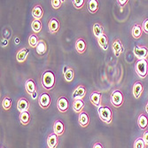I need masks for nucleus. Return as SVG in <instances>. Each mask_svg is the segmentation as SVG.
<instances>
[{
	"label": "nucleus",
	"mask_w": 148,
	"mask_h": 148,
	"mask_svg": "<svg viewBox=\"0 0 148 148\" xmlns=\"http://www.w3.org/2000/svg\"><path fill=\"white\" fill-rule=\"evenodd\" d=\"M29 53V49L27 47L21 48L16 53V60H17V62H19V63L25 62L26 60L28 59Z\"/></svg>",
	"instance_id": "dca6fc26"
},
{
	"label": "nucleus",
	"mask_w": 148,
	"mask_h": 148,
	"mask_svg": "<svg viewBox=\"0 0 148 148\" xmlns=\"http://www.w3.org/2000/svg\"><path fill=\"white\" fill-rule=\"evenodd\" d=\"M46 143H47L48 148H57L59 145V137L54 132H51L47 137Z\"/></svg>",
	"instance_id": "2eb2a0df"
},
{
	"label": "nucleus",
	"mask_w": 148,
	"mask_h": 148,
	"mask_svg": "<svg viewBox=\"0 0 148 148\" xmlns=\"http://www.w3.org/2000/svg\"><path fill=\"white\" fill-rule=\"evenodd\" d=\"M112 50L114 51V54L117 58H119L121 56V54L123 52L124 47H123L122 42H121V40L119 38H116L115 40H114V42L112 44Z\"/></svg>",
	"instance_id": "9b49d317"
},
{
	"label": "nucleus",
	"mask_w": 148,
	"mask_h": 148,
	"mask_svg": "<svg viewBox=\"0 0 148 148\" xmlns=\"http://www.w3.org/2000/svg\"><path fill=\"white\" fill-rule=\"evenodd\" d=\"M97 41L99 43V45L100 46V48L104 51H106L108 49V37L106 34H103L102 36H100L98 39Z\"/></svg>",
	"instance_id": "a878e982"
},
{
	"label": "nucleus",
	"mask_w": 148,
	"mask_h": 148,
	"mask_svg": "<svg viewBox=\"0 0 148 148\" xmlns=\"http://www.w3.org/2000/svg\"><path fill=\"white\" fill-rule=\"evenodd\" d=\"M117 4L122 7V8H123L127 4H128V2H129V0H117Z\"/></svg>",
	"instance_id": "4c0bfd02"
},
{
	"label": "nucleus",
	"mask_w": 148,
	"mask_h": 148,
	"mask_svg": "<svg viewBox=\"0 0 148 148\" xmlns=\"http://www.w3.org/2000/svg\"><path fill=\"white\" fill-rule=\"evenodd\" d=\"M20 122L22 125H28L30 122V114L29 112H23L20 114Z\"/></svg>",
	"instance_id": "c756f323"
},
{
	"label": "nucleus",
	"mask_w": 148,
	"mask_h": 148,
	"mask_svg": "<svg viewBox=\"0 0 148 148\" xmlns=\"http://www.w3.org/2000/svg\"><path fill=\"white\" fill-rule=\"evenodd\" d=\"M42 28H43V26H42L41 21H39V20H33L32 21L31 29H32V30H33V32L35 34H38V33L41 32Z\"/></svg>",
	"instance_id": "bb28decb"
},
{
	"label": "nucleus",
	"mask_w": 148,
	"mask_h": 148,
	"mask_svg": "<svg viewBox=\"0 0 148 148\" xmlns=\"http://www.w3.org/2000/svg\"><path fill=\"white\" fill-rule=\"evenodd\" d=\"M145 113L148 114V100H147V103H146V105L145 106Z\"/></svg>",
	"instance_id": "ea45409f"
},
{
	"label": "nucleus",
	"mask_w": 148,
	"mask_h": 148,
	"mask_svg": "<svg viewBox=\"0 0 148 148\" xmlns=\"http://www.w3.org/2000/svg\"><path fill=\"white\" fill-rule=\"evenodd\" d=\"M60 28V21L57 18H51L48 23V29L51 34H56Z\"/></svg>",
	"instance_id": "4468645a"
},
{
	"label": "nucleus",
	"mask_w": 148,
	"mask_h": 148,
	"mask_svg": "<svg viewBox=\"0 0 148 148\" xmlns=\"http://www.w3.org/2000/svg\"><path fill=\"white\" fill-rule=\"evenodd\" d=\"M92 148H104V146L100 142H96V143H94Z\"/></svg>",
	"instance_id": "58836bf2"
},
{
	"label": "nucleus",
	"mask_w": 148,
	"mask_h": 148,
	"mask_svg": "<svg viewBox=\"0 0 148 148\" xmlns=\"http://www.w3.org/2000/svg\"><path fill=\"white\" fill-rule=\"evenodd\" d=\"M63 76H64V79L66 82H68V83L72 82L75 78V70L72 68H69V66L68 70L63 73Z\"/></svg>",
	"instance_id": "c85d7f7f"
},
{
	"label": "nucleus",
	"mask_w": 148,
	"mask_h": 148,
	"mask_svg": "<svg viewBox=\"0 0 148 148\" xmlns=\"http://www.w3.org/2000/svg\"><path fill=\"white\" fill-rule=\"evenodd\" d=\"M143 91H144V85H143L142 82L137 81V82L134 83V84L132 86V94H133L134 98L136 99H140Z\"/></svg>",
	"instance_id": "f8f14e48"
},
{
	"label": "nucleus",
	"mask_w": 148,
	"mask_h": 148,
	"mask_svg": "<svg viewBox=\"0 0 148 148\" xmlns=\"http://www.w3.org/2000/svg\"><path fill=\"white\" fill-rule=\"evenodd\" d=\"M2 107L5 111H8L12 107V99L10 96H5L2 99Z\"/></svg>",
	"instance_id": "2f4dec72"
},
{
	"label": "nucleus",
	"mask_w": 148,
	"mask_h": 148,
	"mask_svg": "<svg viewBox=\"0 0 148 148\" xmlns=\"http://www.w3.org/2000/svg\"><path fill=\"white\" fill-rule=\"evenodd\" d=\"M1 148H2V147H1Z\"/></svg>",
	"instance_id": "a19ab883"
},
{
	"label": "nucleus",
	"mask_w": 148,
	"mask_h": 148,
	"mask_svg": "<svg viewBox=\"0 0 148 148\" xmlns=\"http://www.w3.org/2000/svg\"><path fill=\"white\" fill-rule=\"evenodd\" d=\"M110 102L114 107H115V108H120L124 103V96L122 90L119 89L114 90L110 95Z\"/></svg>",
	"instance_id": "20e7f679"
},
{
	"label": "nucleus",
	"mask_w": 148,
	"mask_h": 148,
	"mask_svg": "<svg viewBox=\"0 0 148 148\" xmlns=\"http://www.w3.org/2000/svg\"><path fill=\"white\" fill-rule=\"evenodd\" d=\"M56 77L54 72L51 70H45L41 76V85L45 90H51L55 86Z\"/></svg>",
	"instance_id": "f257e3e1"
},
{
	"label": "nucleus",
	"mask_w": 148,
	"mask_h": 148,
	"mask_svg": "<svg viewBox=\"0 0 148 148\" xmlns=\"http://www.w3.org/2000/svg\"><path fill=\"white\" fill-rule=\"evenodd\" d=\"M31 13H32V16H33L34 20H39V21H41V19L44 16V9H43L42 5H40V4L36 5L33 7Z\"/></svg>",
	"instance_id": "6ab92c4d"
},
{
	"label": "nucleus",
	"mask_w": 148,
	"mask_h": 148,
	"mask_svg": "<svg viewBox=\"0 0 148 148\" xmlns=\"http://www.w3.org/2000/svg\"><path fill=\"white\" fill-rule=\"evenodd\" d=\"M135 72L140 79L146 78L148 75L147 60H137L135 62Z\"/></svg>",
	"instance_id": "f03ea898"
},
{
	"label": "nucleus",
	"mask_w": 148,
	"mask_h": 148,
	"mask_svg": "<svg viewBox=\"0 0 148 148\" xmlns=\"http://www.w3.org/2000/svg\"><path fill=\"white\" fill-rule=\"evenodd\" d=\"M142 28H143V31L145 34H148V18L145 19L142 24Z\"/></svg>",
	"instance_id": "c9c22d12"
},
{
	"label": "nucleus",
	"mask_w": 148,
	"mask_h": 148,
	"mask_svg": "<svg viewBox=\"0 0 148 148\" xmlns=\"http://www.w3.org/2000/svg\"><path fill=\"white\" fill-rule=\"evenodd\" d=\"M99 117L103 123L106 124H110L113 121V111L107 106H101L98 108Z\"/></svg>",
	"instance_id": "7ed1b4c3"
},
{
	"label": "nucleus",
	"mask_w": 148,
	"mask_h": 148,
	"mask_svg": "<svg viewBox=\"0 0 148 148\" xmlns=\"http://www.w3.org/2000/svg\"><path fill=\"white\" fill-rule=\"evenodd\" d=\"M53 132H54L58 137L62 136L65 132V125L60 120H56L53 123Z\"/></svg>",
	"instance_id": "a211bd4d"
},
{
	"label": "nucleus",
	"mask_w": 148,
	"mask_h": 148,
	"mask_svg": "<svg viewBox=\"0 0 148 148\" xmlns=\"http://www.w3.org/2000/svg\"><path fill=\"white\" fill-rule=\"evenodd\" d=\"M38 104L42 107L43 109H48L51 104V99L49 93L47 92H42L38 97Z\"/></svg>",
	"instance_id": "423d86ee"
},
{
	"label": "nucleus",
	"mask_w": 148,
	"mask_h": 148,
	"mask_svg": "<svg viewBox=\"0 0 148 148\" xmlns=\"http://www.w3.org/2000/svg\"><path fill=\"white\" fill-rule=\"evenodd\" d=\"M25 90L31 96L33 95L34 93L36 92V83H35V81L33 79L29 78L28 80H26V82H25Z\"/></svg>",
	"instance_id": "aec40b11"
},
{
	"label": "nucleus",
	"mask_w": 148,
	"mask_h": 148,
	"mask_svg": "<svg viewBox=\"0 0 148 148\" xmlns=\"http://www.w3.org/2000/svg\"><path fill=\"white\" fill-rule=\"evenodd\" d=\"M75 50L78 53H80V54H84L87 50V44H86L85 39L83 37L78 38L75 41Z\"/></svg>",
	"instance_id": "ddd939ff"
},
{
	"label": "nucleus",
	"mask_w": 148,
	"mask_h": 148,
	"mask_svg": "<svg viewBox=\"0 0 148 148\" xmlns=\"http://www.w3.org/2000/svg\"><path fill=\"white\" fill-rule=\"evenodd\" d=\"M133 53L138 60H146L148 57V48L145 45H135Z\"/></svg>",
	"instance_id": "39448f33"
},
{
	"label": "nucleus",
	"mask_w": 148,
	"mask_h": 148,
	"mask_svg": "<svg viewBox=\"0 0 148 148\" xmlns=\"http://www.w3.org/2000/svg\"><path fill=\"white\" fill-rule=\"evenodd\" d=\"M143 28H142V25L140 24H135L132 27V29H131V36L133 38L135 39H139L142 35H143Z\"/></svg>",
	"instance_id": "b1692460"
},
{
	"label": "nucleus",
	"mask_w": 148,
	"mask_h": 148,
	"mask_svg": "<svg viewBox=\"0 0 148 148\" xmlns=\"http://www.w3.org/2000/svg\"><path fill=\"white\" fill-rule=\"evenodd\" d=\"M137 123L138 125V128L141 130H145L148 127V117L145 114L140 113L139 115L138 116Z\"/></svg>",
	"instance_id": "f3484780"
},
{
	"label": "nucleus",
	"mask_w": 148,
	"mask_h": 148,
	"mask_svg": "<svg viewBox=\"0 0 148 148\" xmlns=\"http://www.w3.org/2000/svg\"><path fill=\"white\" fill-rule=\"evenodd\" d=\"M92 31H93L94 36H95L97 39L100 36L105 34V32H104V27L100 23H99V22H96V23L93 24V26H92Z\"/></svg>",
	"instance_id": "393cba45"
},
{
	"label": "nucleus",
	"mask_w": 148,
	"mask_h": 148,
	"mask_svg": "<svg viewBox=\"0 0 148 148\" xmlns=\"http://www.w3.org/2000/svg\"><path fill=\"white\" fill-rule=\"evenodd\" d=\"M142 138L145 142V144L146 145V146L148 145V130H145L144 131V134H143V136H142Z\"/></svg>",
	"instance_id": "e433bc0d"
},
{
	"label": "nucleus",
	"mask_w": 148,
	"mask_h": 148,
	"mask_svg": "<svg viewBox=\"0 0 148 148\" xmlns=\"http://www.w3.org/2000/svg\"><path fill=\"white\" fill-rule=\"evenodd\" d=\"M86 94H87V90H86L85 86L83 84H80L77 87H75V89L74 90L72 97H73L74 100L84 99V98L86 96Z\"/></svg>",
	"instance_id": "6e6552de"
},
{
	"label": "nucleus",
	"mask_w": 148,
	"mask_h": 148,
	"mask_svg": "<svg viewBox=\"0 0 148 148\" xmlns=\"http://www.w3.org/2000/svg\"><path fill=\"white\" fill-rule=\"evenodd\" d=\"M62 2H63L62 0H52V1H51V7L53 9L57 10V9H59L61 6Z\"/></svg>",
	"instance_id": "f704fd0d"
},
{
	"label": "nucleus",
	"mask_w": 148,
	"mask_h": 148,
	"mask_svg": "<svg viewBox=\"0 0 148 148\" xmlns=\"http://www.w3.org/2000/svg\"><path fill=\"white\" fill-rule=\"evenodd\" d=\"M29 99L25 98V97H21L18 99V102H17V109L18 111L21 113H23V112H29Z\"/></svg>",
	"instance_id": "1a4fd4ad"
},
{
	"label": "nucleus",
	"mask_w": 148,
	"mask_h": 148,
	"mask_svg": "<svg viewBox=\"0 0 148 148\" xmlns=\"http://www.w3.org/2000/svg\"><path fill=\"white\" fill-rule=\"evenodd\" d=\"M99 2L97 0H90L88 2V10L90 13L94 14L99 11Z\"/></svg>",
	"instance_id": "cd10ccee"
},
{
	"label": "nucleus",
	"mask_w": 148,
	"mask_h": 148,
	"mask_svg": "<svg viewBox=\"0 0 148 148\" xmlns=\"http://www.w3.org/2000/svg\"><path fill=\"white\" fill-rule=\"evenodd\" d=\"M133 148H146V145L145 144L142 137L138 138L133 144Z\"/></svg>",
	"instance_id": "473e14b6"
},
{
	"label": "nucleus",
	"mask_w": 148,
	"mask_h": 148,
	"mask_svg": "<svg viewBox=\"0 0 148 148\" xmlns=\"http://www.w3.org/2000/svg\"><path fill=\"white\" fill-rule=\"evenodd\" d=\"M78 123L80 126L82 128H86L90 124V117L87 112H82L79 114V118H78Z\"/></svg>",
	"instance_id": "412c9836"
},
{
	"label": "nucleus",
	"mask_w": 148,
	"mask_h": 148,
	"mask_svg": "<svg viewBox=\"0 0 148 148\" xmlns=\"http://www.w3.org/2000/svg\"><path fill=\"white\" fill-rule=\"evenodd\" d=\"M85 0H74L73 1V5L75 9H82L84 6Z\"/></svg>",
	"instance_id": "72a5a7b5"
},
{
	"label": "nucleus",
	"mask_w": 148,
	"mask_h": 148,
	"mask_svg": "<svg viewBox=\"0 0 148 148\" xmlns=\"http://www.w3.org/2000/svg\"><path fill=\"white\" fill-rule=\"evenodd\" d=\"M36 51L39 56H43L47 52V44L45 40H43V39L39 40L38 45L36 48Z\"/></svg>",
	"instance_id": "5701e85b"
},
{
	"label": "nucleus",
	"mask_w": 148,
	"mask_h": 148,
	"mask_svg": "<svg viewBox=\"0 0 148 148\" xmlns=\"http://www.w3.org/2000/svg\"><path fill=\"white\" fill-rule=\"evenodd\" d=\"M69 100L66 97L61 96L57 100V108L60 113H66L68 112L69 110Z\"/></svg>",
	"instance_id": "9d476101"
},
{
	"label": "nucleus",
	"mask_w": 148,
	"mask_h": 148,
	"mask_svg": "<svg viewBox=\"0 0 148 148\" xmlns=\"http://www.w3.org/2000/svg\"><path fill=\"white\" fill-rule=\"evenodd\" d=\"M39 42V38L38 36L35 33L30 34V36H29V45L31 48H36L37 45Z\"/></svg>",
	"instance_id": "7c9ffc66"
},
{
	"label": "nucleus",
	"mask_w": 148,
	"mask_h": 148,
	"mask_svg": "<svg viewBox=\"0 0 148 148\" xmlns=\"http://www.w3.org/2000/svg\"><path fill=\"white\" fill-rule=\"evenodd\" d=\"M85 106V102L84 99H75L73 102V110L76 114H81L84 112V108Z\"/></svg>",
	"instance_id": "4be33fe9"
},
{
	"label": "nucleus",
	"mask_w": 148,
	"mask_h": 148,
	"mask_svg": "<svg viewBox=\"0 0 148 148\" xmlns=\"http://www.w3.org/2000/svg\"><path fill=\"white\" fill-rule=\"evenodd\" d=\"M101 100H102V93L101 92H99L98 90H93L90 93V101L94 106H96L97 108H99V107L102 106Z\"/></svg>",
	"instance_id": "0eeeda50"
}]
</instances>
